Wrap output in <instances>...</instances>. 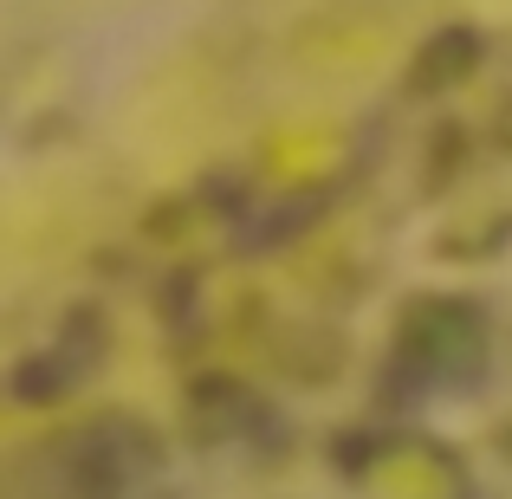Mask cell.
Wrapping results in <instances>:
<instances>
[{
	"label": "cell",
	"instance_id": "obj_1",
	"mask_svg": "<svg viewBox=\"0 0 512 499\" xmlns=\"http://www.w3.org/2000/svg\"><path fill=\"white\" fill-rule=\"evenodd\" d=\"M396 357H409L422 370V383H461L487 357V331L467 299H422L409 312V325L396 337Z\"/></svg>",
	"mask_w": 512,
	"mask_h": 499
}]
</instances>
